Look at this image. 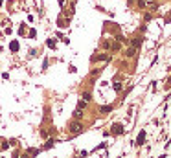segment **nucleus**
I'll list each match as a JSON object with an SVG mask.
<instances>
[{"label":"nucleus","instance_id":"nucleus-1","mask_svg":"<svg viewBox=\"0 0 171 158\" xmlns=\"http://www.w3.org/2000/svg\"><path fill=\"white\" fill-rule=\"evenodd\" d=\"M79 131H81V123L74 121L72 125H70V132H79Z\"/></svg>","mask_w":171,"mask_h":158},{"label":"nucleus","instance_id":"nucleus-2","mask_svg":"<svg viewBox=\"0 0 171 158\" xmlns=\"http://www.w3.org/2000/svg\"><path fill=\"white\" fill-rule=\"evenodd\" d=\"M134 52H136L134 48H131V50H129V53H127V55H129V57H133V55H134Z\"/></svg>","mask_w":171,"mask_h":158},{"label":"nucleus","instance_id":"nucleus-3","mask_svg":"<svg viewBox=\"0 0 171 158\" xmlns=\"http://www.w3.org/2000/svg\"><path fill=\"white\" fill-rule=\"evenodd\" d=\"M138 143H144V132H142L140 136H138Z\"/></svg>","mask_w":171,"mask_h":158}]
</instances>
